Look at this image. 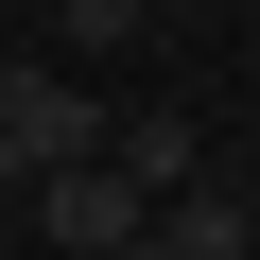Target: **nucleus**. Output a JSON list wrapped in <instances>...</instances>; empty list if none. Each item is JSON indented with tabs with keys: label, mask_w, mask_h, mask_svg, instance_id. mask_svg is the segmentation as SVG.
<instances>
[{
	"label": "nucleus",
	"mask_w": 260,
	"mask_h": 260,
	"mask_svg": "<svg viewBox=\"0 0 260 260\" xmlns=\"http://www.w3.org/2000/svg\"><path fill=\"white\" fill-rule=\"evenodd\" d=\"M70 156H104V87L18 70V104H0V191H35V174H70Z\"/></svg>",
	"instance_id": "f257e3e1"
},
{
	"label": "nucleus",
	"mask_w": 260,
	"mask_h": 260,
	"mask_svg": "<svg viewBox=\"0 0 260 260\" xmlns=\"http://www.w3.org/2000/svg\"><path fill=\"white\" fill-rule=\"evenodd\" d=\"M35 225H52L70 260H121V243L156 225V191L121 174V156H70V174H35Z\"/></svg>",
	"instance_id": "f03ea898"
},
{
	"label": "nucleus",
	"mask_w": 260,
	"mask_h": 260,
	"mask_svg": "<svg viewBox=\"0 0 260 260\" xmlns=\"http://www.w3.org/2000/svg\"><path fill=\"white\" fill-rule=\"evenodd\" d=\"M139 243H156V260H260V208H243L225 174H191V191H156Z\"/></svg>",
	"instance_id": "7ed1b4c3"
},
{
	"label": "nucleus",
	"mask_w": 260,
	"mask_h": 260,
	"mask_svg": "<svg viewBox=\"0 0 260 260\" xmlns=\"http://www.w3.org/2000/svg\"><path fill=\"white\" fill-rule=\"evenodd\" d=\"M104 156L139 174V191H191V121H174V104H139V121H104Z\"/></svg>",
	"instance_id": "20e7f679"
},
{
	"label": "nucleus",
	"mask_w": 260,
	"mask_h": 260,
	"mask_svg": "<svg viewBox=\"0 0 260 260\" xmlns=\"http://www.w3.org/2000/svg\"><path fill=\"white\" fill-rule=\"evenodd\" d=\"M52 35H70V52H121V35H156V18H139V0H70Z\"/></svg>",
	"instance_id": "39448f33"
},
{
	"label": "nucleus",
	"mask_w": 260,
	"mask_h": 260,
	"mask_svg": "<svg viewBox=\"0 0 260 260\" xmlns=\"http://www.w3.org/2000/svg\"><path fill=\"white\" fill-rule=\"evenodd\" d=\"M139 18H191V0H139Z\"/></svg>",
	"instance_id": "423d86ee"
},
{
	"label": "nucleus",
	"mask_w": 260,
	"mask_h": 260,
	"mask_svg": "<svg viewBox=\"0 0 260 260\" xmlns=\"http://www.w3.org/2000/svg\"><path fill=\"white\" fill-rule=\"evenodd\" d=\"M0 104H18V52H0Z\"/></svg>",
	"instance_id": "0eeeda50"
},
{
	"label": "nucleus",
	"mask_w": 260,
	"mask_h": 260,
	"mask_svg": "<svg viewBox=\"0 0 260 260\" xmlns=\"http://www.w3.org/2000/svg\"><path fill=\"white\" fill-rule=\"evenodd\" d=\"M121 260H156V243H121Z\"/></svg>",
	"instance_id": "6e6552de"
},
{
	"label": "nucleus",
	"mask_w": 260,
	"mask_h": 260,
	"mask_svg": "<svg viewBox=\"0 0 260 260\" xmlns=\"http://www.w3.org/2000/svg\"><path fill=\"white\" fill-rule=\"evenodd\" d=\"M243 208H260V174H243Z\"/></svg>",
	"instance_id": "1a4fd4ad"
},
{
	"label": "nucleus",
	"mask_w": 260,
	"mask_h": 260,
	"mask_svg": "<svg viewBox=\"0 0 260 260\" xmlns=\"http://www.w3.org/2000/svg\"><path fill=\"white\" fill-rule=\"evenodd\" d=\"M0 18H18V0H0Z\"/></svg>",
	"instance_id": "9d476101"
}]
</instances>
